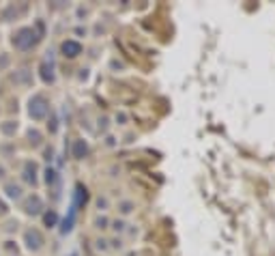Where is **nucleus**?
<instances>
[{
  "instance_id": "1",
  "label": "nucleus",
  "mask_w": 275,
  "mask_h": 256,
  "mask_svg": "<svg viewBox=\"0 0 275 256\" xmlns=\"http://www.w3.org/2000/svg\"><path fill=\"white\" fill-rule=\"evenodd\" d=\"M28 112H30V116L34 120H41V118H46L48 116V104H46V99L43 97H32L30 99V106H28Z\"/></svg>"
},
{
  "instance_id": "2",
  "label": "nucleus",
  "mask_w": 275,
  "mask_h": 256,
  "mask_svg": "<svg viewBox=\"0 0 275 256\" xmlns=\"http://www.w3.org/2000/svg\"><path fill=\"white\" fill-rule=\"evenodd\" d=\"M34 41H37V34H34L32 28H22V30L18 32V37H16V48L28 50V48H32Z\"/></svg>"
},
{
  "instance_id": "3",
  "label": "nucleus",
  "mask_w": 275,
  "mask_h": 256,
  "mask_svg": "<svg viewBox=\"0 0 275 256\" xmlns=\"http://www.w3.org/2000/svg\"><path fill=\"white\" fill-rule=\"evenodd\" d=\"M41 244H43V237H41L39 230H28L26 232V246L30 248V250H39Z\"/></svg>"
},
{
  "instance_id": "4",
  "label": "nucleus",
  "mask_w": 275,
  "mask_h": 256,
  "mask_svg": "<svg viewBox=\"0 0 275 256\" xmlns=\"http://www.w3.org/2000/svg\"><path fill=\"white\" fill-rule=\"evenodd\" d=\"M80 52H82V46H80L78 41H64L62 44V54L69 56V58H74V56H78Z\"/></svg>"
},
{
  "instance_id": "5",
  "label": "nucleus",
  "mask_w": 275,
  "mask_h": 256,
  "mask_svg": "<svg viewBox=\"0 0 275 256\" xmlns=\"http://www.w3.org/2000/svg\"><path fill=\"white\" fill-rule=\"evenodd\" d=\"M41 200H39V196H30L26 200V204H24V209H26V213H30V216H37V213H41Z\"/></svg>"
},
{
  "instance_id": "6",
  "label": "nucleus",
  "mask_w": 275,
  "mask_h": 256,
  "mask_svg": "<svg viewBox=\"0 0 275 256\" xmlns=\"http://www.w3.org/2000/svg\"><path fill=\"white\" fill-rule=\"evenodd\" d=\"M86 153H88V146H86V142H84V140H78L76 144H74V158L82 160Z\"/></svg>"
},
{
  "instance_id": "7",
  "label": "nucleus",
  "mask_w": 275,
  "mask_h": 256,
  "mask_svg": "<svg viewBox=\"0 0 275 256\" xmlns=\"http://www.w3.org/2000/svg\"><path fill=\"white\" fill-rule=\"evenodd\" d=\"M34 172H37V166H34V164H26V168H24V179H26L28 183H34V181H37Z\"/></svg>"
},
{
  "instance_id": "8",
  "label": "nucleus",
  "mask_w": 275,
  "mask_h": 256,
  "mask_svg": "<svg viewBox=\"0 0 275 256\" xmlns=\"http://www.w3.org/2000/svg\"><path fill=\"white\" fill-rule=\"evenodd\" d=\"M41 78L46 82H54V74H52V67H48V62L41 65Z\"/></svg>"
},
{
  "instance_id": "9",
  "label": "nucleus",
  "mask_w": 275,
  "mask_h": 256,
  "mask_svg": "<svg viewBox=\"0 0 275 256\" xmlns=\"http://www.w3.org/2000/svg\"><path fill=\"white\" fill-rule=\"evenodd\" d=\"M6 196H9V198H20L22 196L20 186H13V183H11V186H6Z\"/></svg>"
},
{
  "instance_id": "10",
  "label": "nucleus",
  "mask_w": 275,
  "mask_h": 256,
  "mask_svg": "<svg viewBox=\"0 0 275 256\" xmlns=\"http://www.w3.org/2000/svg\"><path fill=\"white\" fill-rule=\"evenodd\" d=\"M46 224H48V226L56 224V213H48V216H46Z\"/></svg>"
},
{
  "instance_id": "11",
  "label": "nucleus",
  "mask_w": 275,
  "mask_h": 256,
  "mask_svg": "<svg viewBox=\"0 0 275 256\" xmlns=\"http://www.w3.org/2000/svg\"><path fill=\"white\" fill-rule=\"evenodd\" d=\"M30 142H32V144H39V142H41L39 132H30Z\"/></svg>"
},
{
  "instance_id": "12",
  "label": "nucleus",
  "mask_w": 275,
  "mask_h": 256,
  "mask_svg": "<svg viewBox=\"0 0 275 256\" xmlns=\"http://www.w3.org/2000/svg\"><path fill=\"white\" fill-rule=\"evenodd\" d=\"M46 174H48V176H46V181H48V183H54V179H56V176H54V174H56L54 170H48Z\"/></svg>"
},
{
  "instance_id": "13",
  "label": "nucleus",
  "mask_w": 275,
  "mask_h": 256,
  "mask_svg": "<svg viewBox=\"0 0 275 256\" xmlns=\"http://www.w3.org/2000/svg\"><path fill=\"white\" fill-rule=\"evenodd\" d=\"M2 130H4L6 134H11V132H13V125H4V127H2Z\"/></svg>"
},
{
  "instance_id": "14",
  "label": "nucleus",
  "mask_w": 275,
  "mask_h": 256,
  "mask_svg": "<svg viewBox=\"0 0 275 256\" xmlns=\"http://www.w3.org/2000/svg\"><path fill=\"white\" fill-rule=\"evenodd\" d=\"M0 213H4V204L2 202H0Z\"/></svg>"
}]
</instances>
